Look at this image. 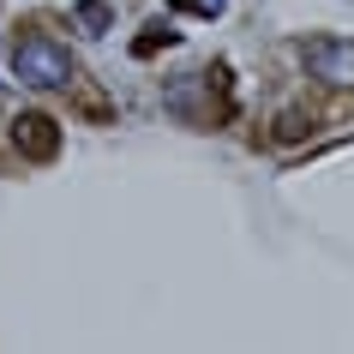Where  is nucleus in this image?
<instances>
[{
    "label": "nucleus",
    "instance_id": "nucleus-1",
    "mask_svg": "<svg viewBox=\"0 0 354 354\" xmlns=\"http://www.w3.org/2000/svg\"><path fill=\"white\" fill-rule=\"evenodd\" d=\"M12 78L30 84V91H66L73 84V55L55 37H19V48H12Z\"/></svg>",
    "mask_w": 354,
    "mask_h": 354
},
{
    "label": "nucleus",
    "instance_id": "nucleus-2",
    "mask_svg": "<svg viewBox=\"0 0 354 354\" xmlns=\"http://www.w3.org/2000/svg\"><path fill=\"white\" fill-rule=\"evenodd\" d=\"M12 150L30 156V162H55L60 156V127L42 109H19L12 114Z\"/></svg>",
    "mask_w": 354,
    "mask_h": 354
},
{
    "label": "nucleus",
    "instance_id": "nucleus-3",
    "mask_svg": "<svg viewBox=\"0 0 354 354\" xmlns=\"http://www.w3.org/2000/svg\"><path fill=\"white\" fill-rule=\"evenodd\" d=\"M300 60H306V73L313 78H324V84H354V42H342V37H313L306 48H300Z\"/></svg>",
    "mask_w": 354,
    "mask_h": 354
},
{
    "label": "nucleus",
    "instance_id": "nucleus-4",
    "mask_svg": "<svg viewBox=\"0 0 354 354\" xmlns=\"http://www.w3.org/2000/svg\"><path fill=\"white\" fill-rule=\"evenodd\" d=\"M73 19H78V30H84V37H109L114 6H109V0H78V6H73Z\"/></svg>",
    "mask_w": 354,
    "mask_h": 354
},
{
    "label": "nucleus",
    "instance_id": "nucleus-5",
    "mask_svg": "<svg viewBox=\"0 0 354 354\" xmlns=\"http://www.w3.org/2000/svg\"><path fill=\"white\" fill-rule=\"evenodd\" d=\"M306 132H313V114H300V109H282V114H277V127H270V138H277V145H300Z\"/></svg>",
    "mask_w": 354,
    "mask_h": 354
},
{
    "label": "nucleus",
    "instance_id": "nucleus-6",
    "mask_svg": "<svg viewBox=\"0 0 354 354\" xmlns=\"http://www.w3.org/2000/svg\"><path fill=\"white\" fill-rule=\"evenodd\" d=\"M66 91H78V109H84V114H91V120H109V96H102V91H96V84H84V78H78L73 73V84H66Z\"/></svg>",
    "mask_w": 354,
    "mask_h": 354
},
{
    "label": "nucleus",
    "instance_id": "nucleus-7",
    "mask_svg": "<svg viewBox=\"0 0 354 354\" xmlns=\"http://www.w3.org/2000/svg\"><path fill=\"white\" fill-rule=\"evenodd\" d=\"M168 42H174V24H150L145 37L132 42V55H138V60H150V55H156V48H168Z\"/></svg>",
    "mask_w": 354,
    "mask_h": 354
},
{
    "label": "nucleus",
    "instance_id": "nucleus-8",
    "mask_svg": "<svg viewBox=\"0 0 354 354\" xmlns=\"http://www.w3.org/2000/svg\"><path fill=\"white\" fill-rule=\"evenodd\" d=\"M174 12H192V19H223V0H168Z\"/></svg>",
    "mask_w": 354,
    "mask_h": 354
}]
</instances>
